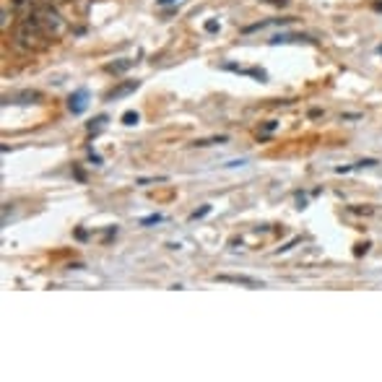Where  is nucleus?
<instances>
[{"instance_id": "f257e3e1", "label": "nucleus", "mask_w": 382, "mask_h": 382, "mask_svg": "<svg viewBox=\"0 0 382 382\" xmlns=\"http://www.w3.org/2000/svg\"><path fill=\"white\" fill-rule=\"evenodd\" d=\"M50 37L42 31V26L37 24L34 16H26L18 21V26L13 31V44L21 50V52H37V50H44L47 47Z\"/></svg>"}, {"instance_id": "f03ea898", "label": "nucleus", "mask_w": 382, "mask_h": 382, "mask_svg": "<svg viewBox=\"0 0 382 382\" xmlns=\"http://www.w3.org/2000/svg\"><path fill=\"white\" fill-rule=\"evenodd\" d=\"M31 16L37 18V24L42 26V31L47 34L50 39L60 37V34L65 31V18L60 16V10H57V8H52V3H44L39 8H34Z\"/></svg>"}, {"instance_id": "7ed1b4c3", "label": "nucleus", "mask_w": 382, "mask_h": 382, "mask_svg": "<svg viewBox=\"0 0 382 382\" xmlns=\"http://www.w3.org/2000/svg\"><path fill=\"white\" fill-rule=\"evenodd\" d=\"M141 89V81H122V84H117L114 89H109L107 91V101H114V99H122V96H127V94H133V91H138Z\"/></svg>"}, {"instance_id": "20e7f679", "label": "nucleus", "mask_w": 382, "mask_h": 382, "mask_svg": "<svg viewBox=\"0 0 382 382\" xmlns=\"http://www.w3.org/2000/svg\"><path fill=\"white\" fill-rule=\"evenodd\" d=\"M89 107V91L86 89H78L73 91L71 96H68V109H71L73 114H84Z\"/></svg>"}, {"instance_id": "39448f33", "label": "nucleus", "mask_w": 382, "mask_h": 382, "mask_svg": "<svg viewBox=\"0 0 382 382\" xmlns=\"http://www.w3.org/2000/svg\"><path fill=\"white\" fill-rule=\"evenodd\" d=\"M213 281H221V284H239V286H250V288H260L263 281L260 279H252V276H226V273H218Z\"/></svg>"}, {"instance_id": "423d86ee", "label": "nucleus", "mask_w": 382, "mask_h": 382, "mask_svg": "<svg viewBox=\"0 0 382 382\" xmlns=\"http://www.w3.org/2000/svg\"><path fill=\"white\" fill-rule=\"evenodd\" d=\"M34 0H10V10L18 16V18H26V16H31L34 13Z\"/></svg>"}, {"instance_id": "0eeeda50", "label": "nucleus", "mask_w": 382, "mask_h": 382, "mask_svg": "<svg viewBox=\"0 0 382 382\" xmlns=\"http://www.w3.org/2000/svg\"><path fill=\"white\" fill-rule=\"evenodd\" d=\"M42 94L39 91H21V94H13V96H5L3 104H10V101H16V104H31V101H39Z\"/></svg>"}, {"instance_id": "6e6552de", "label": "nucleus", "mask_w": 382, "mask_h": 382, "mask_svg": "<svg viewBox=\"0 0 382 382\" xmlns=\"http://www.w3.org/2000/svg\"><path fill=\"white\" fill-rule=\"evenodd\" d=\"M309 37H302V34H279V37H273L271 44L276 47V44H288V42H304Z\"/></svg>"}, {"instance_id": "1a4fd4ad", "label": "nucleus", "mask_w": 382, "mask_h": 382, "mask_svg": "<svg viewBox=\"0 0 382 382\" xmlns=\"http://www.w3.org/2000/svg\"><path fill=\"white\" fill-rule=\"evenodd\" d=\"M127 68H133V60H127V57H125V60H117V63L104 65V71H107V73H125Z\"/></svg>"}, {"instance_id": "9d476101", "label": "nucleus", "mask_w": 382, "mask_h": 382, "mask_svg": "<svg viewBox=\"0 0 382 382\" xmlns=\"http://www.w3.org/2000/svg\"><path fill=\"white\" fill-rule=\"evenodd\" d=\"M13 10H8V5H3V10H0V29L3 31H8V26H10V21H13Z\"/></svg>"}, {"instance_id": "9b49d317", "label": "nucleus", "mask_w": 382, "mask_h": 382, "mask_svg": "<svg viewBox=\"0 0 382 382\" xmlns=\"http://www.w3.org/2000/svg\"><path fill=\"white\" fill-rule=\"evenodd\" d=\"M104 122H107V114H99L96 120H91V122H89V133H91V135H96L101 127H104Z\"/></svg>"}, {"instance_id": "f8f14e48", "label": "nucleus", "mask_w": 382, "mask_h": 382, "mask_svg": "<svg viewBox=\"0 0 382 382\" xmlns=\"http://www.w3.org/2000/svg\"><path fill=\"white\" fill-rule=\"evenodd\" d=\"M138 120H141V114H138L135 109H127V112L122 114V125H127V127H133V125H138Z\"/></svg>"}, {"instance_id": "ddd939ff", "label": "nucleus", "mask_w": 382, "mask_h": 382, "mask_svg": "<svg viewBox=\"0 0 382 382\" xmlns=\"http://www.w3.org/2000/svg\"><path fill=\"white\" fill-rule=\"evenodd\" d=\"M213 143H226V135H218V138H203V141H195V146H213Z\"/></svg>"}, {"instance_id": "4468645a", "label": "nucleus", "mask_w": 382, "mask_h": 382, "mask_svg": "<svg viewBox=\"0 0 382 382\" xmlns=\"http://www.w3.org/2000/svg\"><path fill=\"white\" fill-rule=\"evenodd\" d=\"M159 221H164V216H161V213H151V216L141 218V226H148V224H159Z\"/></svg>"}, {"instance_id": "2eb2a0df", "label": "nucleus", "mask_w": 382, "mask_h": 382, "mask_svg": "<svg viewBox=\"0 0 382 382\" xmlns=\"http://www.w3.org/2000/svg\"><path fill=\"white\" fill-rule=\"evenodd\" d=\"M89 159L94 161L96 167H101V156H99V154H94V148H89Z\"/></svg>"}, {"instance_id": "dca6fc26", "label": "nucleus", "mask_w": 382, "mask_h": 382, "mask_svg": "<svg viewBox=\"0 0 382 382\" xmlns=\"http://www.w3.org/2000/svg\"><path fill=\"white\" fill-rule=\"evenodd\" d=\"M208 211H211V205H203V208H200V211H195V213H192L190 218H203V216H205Z\"/></svg>"}, {"instance_id": "f3484780", "label": "nucleus", "mask_w": 382, "mask_h": 382, "mask_svg": "<svg viewBox=\"0 0 382 382\" xmlns=\"http://www.w3.org/2000/svg\"><path fill=\"white\" fill-rule=\"evenodd\" d=\"M205 31H218V21H205Z\"/></svg>"}, {"instance_id": "a211bd4d", "label": "nucleus", "mask_w": 382, "mask_h": 382, "mask_svg": "<svg viewBox=\"0 0 382 382\" xmlns=\"http://www.w3.org/2000/svg\"><path fill=\"white\" fill-rule=\"evenodd\" d=\"M271 130H276V122H273V120H271L268 125H265V130H263V133H271Z\"/></svg>"}, {"instance_id": "6ab92c4d", "label": "nucleus", "mask_w": 382, "mask_h": 382, "mask_svg": "<svg viewBox=\"0 0 382 382\" xmlns=\"http://www.w3.org/2000/svg\"><path fill=\"white\" fill-rule=\"evenodd\" d=\"M52 5H63V3H71V0H50Z\"/></svg>"}, {"instance_id": "aec40b11", "label": "nucleus", "mask_w": 382, "mask_h": 382, "mask_svg": "<svg viewBox=\"0 0 382 382\" xmlns=\"http://www.w3.org/2000/svg\"><path fill=\"white\" fill-rule=\"evenodd\" d=\"M159 5H169V3H175V0H156Z\"/></svg>"}, {"instance_id": "412c9836", "label": "nucleus", "mask_w": 382, "mask_h": 382, "mask_svg": "<svg viewBox=\"0 0 382 382\" xmlns=\"http://www.w3.org/2000/svg\"><path fill=\"white\" fill-rule=\"evenodd\" d=\"M380 55H382V44H380Z\"/></svg>"}]
</instances>
